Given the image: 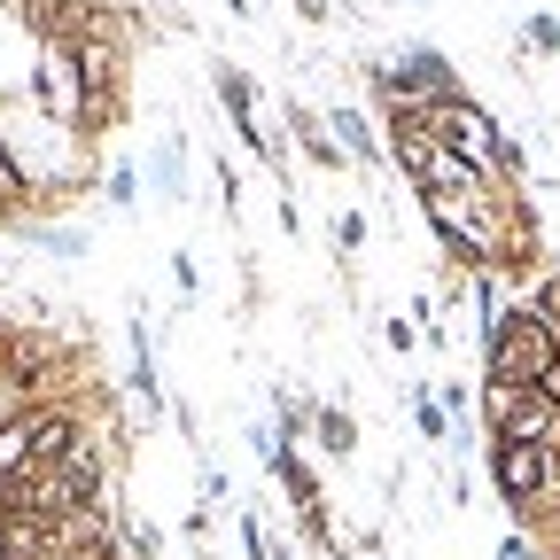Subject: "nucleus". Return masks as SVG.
<instances>
[{
    "label": "nucleus",
    "instance_id": "obj_1",
    "mask_svg": "<svg viewBox=\"0 0 560 560\" xmlns=\"http://www.w3.org/2000/svg\"><path fill=\"white\" fill-rule=\"evenodd\" d=\"M482 374L545 389L560 374V319L552 312H506L499 327H490V342H482Z\"/></svg>",
    "mask_w": 560,
    "mask_h": 560
},
{
    "label": "nucleus",
    "instance_id": "obj_2",
    "mask_svg": "<svg viewBox=\"0 0 560 560\" xmlns=\"http://www.w3.org/2000/svg\"><path fill=\"white\" fill-rule=\"evenodd\" d=\"M482 420L499 444H560V397L522 382H482Z\"/></svg>",
    "mask_w": 560,
    "mask_h": 560
},
{
    "label": "nucleus",
    "instance_id": "obj_3",
    "mask_svg": "<svg viewBox=\"0 0 560 560\" xmlns=\"http://www.w3.org/2000/svg\"><path fill=\"white\" fill-rule=\"evenodd\" d=\"M552 475H560L552 444H490V482H499L506 506H522V514L552 490Z\"/></svg>",
    "mask_w": 560,
    "mask_h": 560
},
{
    "label": "nucleus",
    "instance_id": "obj_4",
    "mask_svg": "<svg viewBox=\"0 0 560 560\" xmlns=\"http://www.w3.org/2000/svg\"><path fill=\"white\" fill-rule=\"evenodd\" d=\"M312 436H319V452H327V459H350V452H359V420H350L342 405H319Z\"/></svg>",
    "mask_w": 560,
    "mask_h": 560
},
{
    "label": "nucleus",
    "instance_id": "obj_5",
    "mask_svg": "<svg viewBox=\"0 0 560 560\" xmlns=\"http://www.w3.org/2000/svg\"><path fill=\"white\" fill-rule=\"evenodd\" d=\"M327 132H342V156H359V164L382 149V140H374V125H366L359 109H335V117H327Z\"/></svg>",
    "mask_w": 560,
    "mask_h": 560
},
{
    "label": "nucleus",
    "instance_id": "obj_6",
    "mask_svg": "<svg viewBox=\"0 0 560 560\" xmlns=\"http://www.w3.org/2000/svg\"><path fill=\"white\" fill-rule=\"evenodd\" d=\"M405 405H412V429H420V444H444V429H452V420H444V405H436L429 389H412Z\"/></svg>",
    "mask_w": 560,
    "mask_h": 560
},
{
    "label": "nucleus",
    "instance_id": "obj_7",
    "mask_svg": "<svg viewBox=\"0 0 560 560\" xmlns=\"http://www.w3.org/2000/svg\"><path fill=\"white\" fill-rule=\"evenodd\" d=\"M219 102H226V109H234V125L249 132V102H257V94H249V79H242V70H234V62L219 70Z\"/></svg>",
    "mask_w": 560,
    "mask_h": 560
},
{
    "label": "nucleus",
    "instance_id": "obj_8",
    "mask_svg": "<svg viewBox=\"0 0 560 560\" xmlns=\"http://www.w3.org/2000/svg\"><path fill=\"white\" fill-rule=\"evenodd\" d=\"M149 172H156V187H164V195H179V132H172V140H156Z\"/></svg>",
    "mask_w": 560,
    "mask_h": 560
},
{
    "label": "nucleus",
    "instance_id": "obj_9",
    "mask_svg": "<svg viewBox=\"0 0 560 560\" xmlns=\"http://www.w3.org/2000/svg\"><path fill=\"white\" fill-rule=\"evenodd\" d=\"M109 202H117V210H132V202H140V179H132V164H117V172H109Z\"/></svg>",
    "mask_w": 560,
    "mask_h": 560
},
{
    "label": "nucleus",
    "instance_id": "obj_10",
    "mask_svg": "<svg viewBox=\"0 0 560 560\" xmlns=\"http://www.w3.org/2000/svg\"><path fill=\"white\" fill-rule=\"evenodd\" d=\"M366 242V219H359V210H342V219H335V249H359Z\"/></svg>",
    "mask_w": 560,
    "mask_h": 560
}]
</instances>
